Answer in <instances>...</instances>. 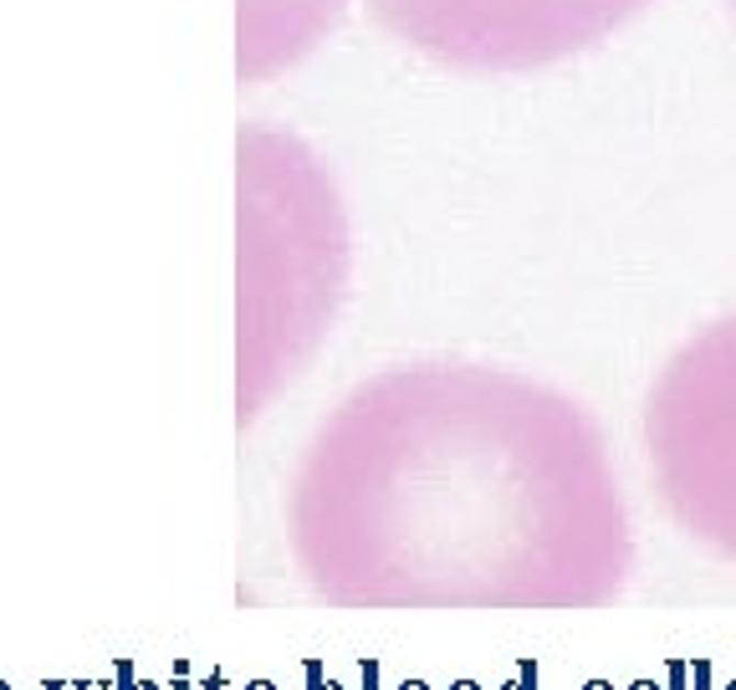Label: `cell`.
<instances>
[{"instance_id":"cell-12","label":"cell","mask_w":736,"mask_h":690,"mask_svg":"<svg viewBox=\"0 0 736 690\" xmlns=\"http://www.w3.org/2000/svg\"><path fill=\"white\" fill-rule=\"evenodd\" d=\"M399 690H425V686H399Z\"/></svg>"},{"instance_id":"cell-11","label":"cell","mask_w":736,"mask_h":690,"mask_svg":"<svg viewBox=\"0 0 736 690\" xmlns=\"http://www.w3.org/2000/svg\"><path fill=\"white\" fill-rule=\"evenodd\" d=\"M138 690H159V686H148V680H144V686H138Z\"/></svg>"},{"instance_id":"cell-8","label":"cell","mask_w":736,"mask_h":690,"mask_svg":"<svg viewBox=\"0 0 736 690\" xmlns=\"http://www.w3.org/2000/svg\"><path fill=\"white\" fill-rule=\"evenodd\" d=\"M246 690H277V686H271V680H256V686H246Z\"/></svg>"},{"instance_id":"cell-5","label":"cell","mask_w":736,"mask_h":690,"mask_svg":"<svg viewBox=\"0 0 736 690\" xmlns=\"http://www.w3.org/2000/svg\"><path fill=\"white\" fill-rule=\"evenodd\" d=\"M175 690H190V686H185V665L175 670Z\"/></svg>"},{"instance_id":"cell-6","label":"cell","mask_w":736,"mask_h":690,"mask_svg":"<svg viewBox=\"0 0 736 690\" xmlns=\"http://www.w3.org/2000/svg\"><path fill=\"white\" fill-rule=\"evenodd\" d=\"M205 690H225V680H221V676H210V680H205Z\"/></svg>"},{"instance_id":"cell-9","label":"cell","mask_w":736,"mask_h":690,"mask_svg":"<svg viewBox=\"0 0 736 690\" xmlns=\"http://www.w3.org/2000/svg\"><path fill=\"white\" fill-rule=\"evenodd\" d=\"M726 11H732V21H736V0H726Z\"/></svg>"},{"instance_id":"cell-4","label":"cell","mask_w":736,"mask_h":690,"mask_svg":"<svg viewBox=\"0 0 736 690\" xmlns=\"http://www.w3.org/2000/svg\"><path fill=\"white\" fill-rule=\"evenodd\" d=\"M42 690H73V680H42Z\"/></svg>"},{"instance_id":"cell-1","label":"cell","mask_w":736,"mask_h":690,"mask_svg":"<svg viewBox=\"0 0 736 690\" xmlns=\"http://www.w3.org/2000/svg\"><path fill=\"white\" fill-rule=\"evenodd\" d=\"M333 0H241V67L250 77L308 46Z\"/></svg>"},{"instance_id":"cell-7","label":"cell","mask_w":736,"mask_h":690,"mask_svg":"<svg viewBox=\"0 0 736 690\" xmlns=\"http://www.w3.org/2000/svg\"><path fill=\"white\" fill-rule=\"evenodd\" d=\"M73 690H103V686H92V680H73Z\"/></svg>"},{"instance_id":"cell-2","label":"cell","mask_w":736,"mask_h":690,"mask_svg":"<svg viewBox=\"0 0 736 690\" xmlns=\"http://www.w3.org/2000/svg\"><path fill=\"white\" fill-rule=\"evenodd\" d=\"M113 680H119V690H138V680H133V660L123 655L119 665H113Z\"/></svg>"},{"instance_id":"cell-3","label":"cell","mask_w":736,"mask_h":690,"mask_svg":"<svg viewBox=\"0 0 736 690\" xmlns=\"http://www.w3.org/2000/svg\"><path fill=\"white\" fill-rule=\"evenodd\" d=\"M308 690H323V670L317 665H308Z\"/></svg>"},{"instance_id":"cell-10","label":"cell","mask_w":736,"mask_h":690,"mask_svg":"<svg viewBox=\"0 0 736 690\" xmlns=\"http://www.w3.org/2000/svg\"><path fill=\"white\" fill-rule=\"evenodd\" d=\"M0 690H15V686H11V680H0Z\"/></svg>"}]
</instances>
